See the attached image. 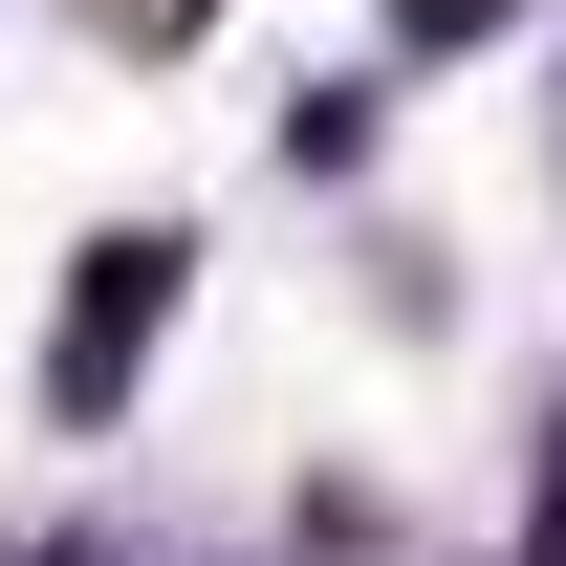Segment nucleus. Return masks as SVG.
Instances as JSON below:
<instances>
[{"instance_id": "7ed1b4c3", "label": "nucleus", "mask_w": 566, "mask_h": 566, "mask_svg": "<svg viewBox=\"0 0 566 566\" xmlns=\"http://www.w3.org/2000/svg\"><path fill=\"white\" fill-rule=\"evenodd\" d=\"M458 22H480V0H415V44H458Z\"/></svg>"}, {"instance_id": "f257e3e1", "label": "nucleus", "mask_w": 566, "mask_h": 566, "mask_svg": "<svg viewBox=\"0 0 566 566\" xmlns=\"http://www.w3.org/2000/svg\"><path fill=\"white\" fill-rule=\"evenodd\" d=\"M153 305H175V240H109V262H87V305H66V392H109V370L153 349Z\"/></svg>"}, {"instance_id": "f03ea898", "label": "nucleus", "mask_w": 566, "mask_h": 566, "mask_svg": "<svg viewBox=\"0 0 566 566\" xmlns=\"http://www.w3.org/2000/svg\"><path fill=\"white\" fill-rule=\"evenodd\" d=\"M87 22H109V44H175V22H197V0H87Z\"/></svg>"}]
</instances>
